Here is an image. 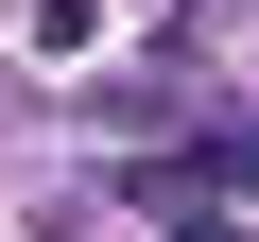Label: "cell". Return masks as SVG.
<instances>
[{
	"label": "cell",
	"instance_id": "1",
	"mask_svg": "<svg viewBox=\"0 0 259 242\" xmlns=\"http://www.w3.org/2000/svg\"><path fill=\"white\" fill-rule=\"evenodd\" d=\"M173 242H225V225H173Z\"/></svg>",
	"mask_w": 259,
	"mask_h": 242
}]
</instances>
